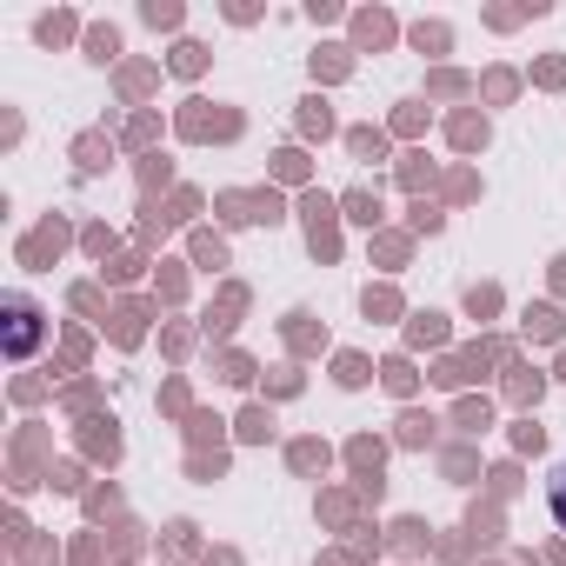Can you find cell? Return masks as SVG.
I'll return each instance as SVG.
<instances>
[{"label": "cell", "mask_w": 566, "mask_h": 566, "mask_svg": "<svg viewBox=\"0 0 566 566\" xmlns=\"http://www.w3.org/2000/svg\"><path fill=\"white\" fill-rule=\"evenodd\" d=\"M41 334H48L41 301H28V294L0 301V354H8V360H34L41 354Z\"/></svg>", "instance_id": "1"}, {"label": "cell", "mask_w": 566, "mask_h": 566, "mask_svg": "<svg viewBox=\"0 0 566 566\" xmlns=\"http://www.w3.org/2000/svg\"><path fill=\"white\" fill-rule=\"evenodd\" d=\"M546 513H553V526L566 533V467H553V473H546Z\"/></svg>", "instance_id": "2"}]
</instances>
